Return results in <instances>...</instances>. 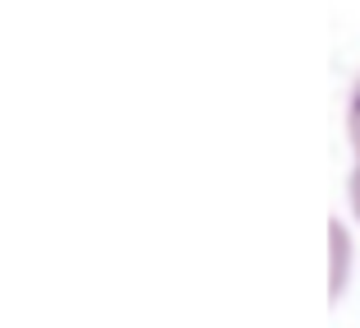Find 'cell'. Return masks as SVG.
<instances>
[{
    "instance_id": "1",
    "label": "cell",
    "mask_w": 360,
    "mask_h": 328,
    "mask_svg": "<svg viewBox=\"0 0 360 328\" xmlns=\"http://www.w3.org/2000/svg\"><path fill=\"white\" fill-rule=\"evenodd\" d=\"M347 134H351V149L360 153V79L351 88V102H347Z\"/></svg>"
},
{
    "instance_id": "2",
    "label": "cell",
    "mask_w": 360,
    "mask_h": 328,
    "mask_svg": "<svg viewBox=\"0 0 360 328\" xmlns=\"http://www.w3.org/2000/svg\"><path fill=\"white\" fill-rule=\"evenodd\" d=\"M347 194H351V213H356V222H360V153H356V167H351V185H347Z\"/></svg>"
}]
</instances>
